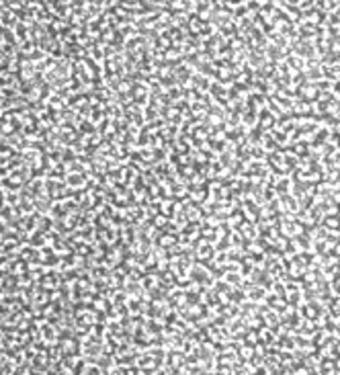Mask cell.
<instances>
[{
    "label": "cell",
    "instance_id": "6da1fadb",
    "mask_svg": "<svg viewBox=\"0 0 340 375\" xmlns=\"http://www.w3.org/2000/svg\"><path fill=\"white\" fill-rule=\"evenodd\" d=\"M45 244V232L43 230H39V228H37L33 234H31V238H29V246H43Z\"/></svg>",
    "mask_w": 340,
    "mask_h": 375
},
{
    "label": "cell",
    "instance_id": "7a4b0ae2",
    "mask_svg": "<svg viewBox=\"0 0 340 375\" xmlns=\"http://www.w3.org/2000/svg\"><path fill=\"white\" fill-rule=\"evenodd\" d=\"M15 35H17V39L23 43V41H27L29 39V23H19L17 27H15Z\"/></svg>",
    "mask_w": 340,
    "mask_h": 375
}]
</instances>
